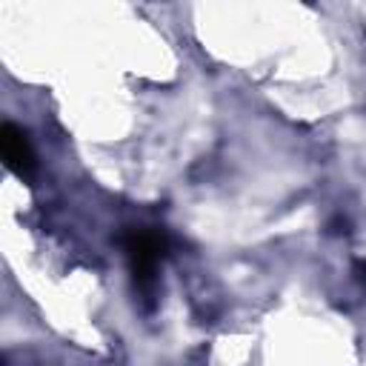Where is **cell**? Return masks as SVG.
<instances>
[{
	"mask_svg": "<svg viewBox=\"0 0 366 366\" xmlns=\"http://www.w3.org/2000/svg\"><path fill=\"white\" fill-rule=\"evenodd\" d=\"M3 157L9 163V169H14L17 174L29 172L34 166V154H31V146L26 140L23 132H17L14 126H6L3 129Z\"/></svg>",
	"mask_w": 366,
	"mask_h": 366,
	"instance_id": "obj_1",
	"label": "cell"
}]
</instances>
